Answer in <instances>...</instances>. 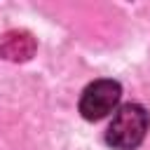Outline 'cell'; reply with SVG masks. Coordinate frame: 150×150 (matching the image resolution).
<instances>
[{
	"instance_id": "cell-1",
	"label": "cell",
	"mask_w": 150,
	"mask_h": 150,
	"mask_svg": "<svg viewBox=\"0 0 150 150\" xmlns=\"http://www.w3.org/2000/svg\"><path fill=\"white\" fill-rule=\"evenodd\" d=\"M150 127V115L141 103L122 105L105 131V143L115 150H136Z\"/></svg>"
},
{
	"instance_id": "cell-2",
	"label": "cell",
	"mask_w": 150,
	"mask_h": 150,
	"mask_svg": "<svg viewBox=\"0 0 150 150\" xmlns=\"http://www.w3.org/2000/svg\"><path fill=\"white\" fill-rule=\"evenodd\" d=\"M122 96V87L115 80H96L91 84H87V89L80 96V112L84 120L96 122L103 120L108 112H112L120 103Z\"/></svg>"
},
{
	"instance_id": "cell-3",
	"label": "cell",
	"mask_w": 150,
	"mask_h": 150,
	"mask_svg": "<svg viewBox=\"0 0 150 150\" xmlns=\"http://www.w3.org/2000/svg\"><path fill=\"white\" fill-rule=\"evenodd\" d=\"M35 47L38 42L28 30H7L0 38V56L5 61H28L35 54Z\"/></svg>"
}]
</instances>
